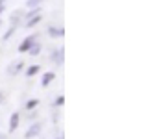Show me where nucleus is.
<instances>
[{"label": "nucleus", "instance_id": "nucleus-20", "mask_svg": "<svg viewBox=\"0 0 159 139\" xmlns=\"http://www.w3.org/2000/svg\"><path fill=\"white\" fill-rule=\"evenodd\" d=\"M0 26H2V21H0Z\"/></svg>", "mask_w": 159, "mask_h": 139}, {"label": "nucleus", "instance_id": "nucleus-2", "mask_svg": "<svg viewBox=\"0 0 159 139\" xmlns=\"http://www.w3.org/2000/svg\"><path fill=\"white\" fill-rule=\"evenodd\" d=\"M65 56V48L61 46V48H57V50H52V54H50V59L56 63V65H63V58Z\"/></svg>", "mask_w": 159, "mask_h": 139}, {"label": "nucleus", "instance_id": "nucleus-16", "mask_svg": "<svg viewBox=\"0 0 159 139\" xmlns=\"http://www.w3.org/2000/svg\"><path fill=\"white\" fill-rule=\"evenodd\" d=\"M63 104H65V96H63V95L56 96V100H54V106H56V108H59V106H63Z\"/></svg>", "mask_w": 159, "mask_h": 139}, {"label": "nucleus", "instance_id": "nucleus-14", "mask_svg": "<svg viewBox=\"0 0 159 139\" xmlns=\"http://www.w3.org/2000/svg\"><path fill=\"white\" fill-rule=\"evenodd\" d=\"M43 2H44V0H28L26 6H28V7H39Z\"/></svg>", "mask_w": 159, "mask_h": 139}, {"label": "nucleus", "instance_id": "nucleus-15", "mask_svg": "<svg viewBox=\"0 0 159 139\" xmlns=\"http://www.w3.org/2000/svg\"><path fill=\"white\" fill-rule=\"evenodd\" d=\"M15 30H17V26H9V30H7V32L4 34V41H7V39H9V37H11V35L15 34Z\"/></svg>", "mask_w": 159, "mask_h": 139}, {"label": "nucleus", "instance_id": "nucleus-13", "mask_svg": "<svg viewBox=\"0 0 159 139\" xmlns=\"http://www.w3.org/2000/svg\"><path fill=\"white\" fill-rule=\"evenodd\" d=\"M35 15H41V6L39 7H30V11L24 15V19L28 21V19H32V17H35Z\"/></svg>", "mask_w": 159, "mask_h": 139}, {"label": "nucleus", "instance_id": "nucleus-5", "mask_svg": "<svg viewBox=\"0 0 159 139\" xmlns=\"http://www.w3.org/2000/svg\"><path fill=\"white\" fill-rule=\"evenodd\" d=\"M22 69H24V61H22V59H19V61H13V63L7 67V74H9V76H15V74H19Z\"/></svg>", "mask_w": 159, "mask_h": 139}, {"label": "nucleus", "instance_id": "nucleus-19", "mask_svg": "<svg viewBox=\"0 0 159 139\" xmlns=\"http://www.w3.org/2000/svg\"><path fill=\"white\" fill-rule=\"evenodd\" d=\"M2 98H4V95H2V93H0V102H2Z\"/></svg>", "mask_w": 159, "mask_h": 139}, {"label": "nucleus", "instance_id": "nucleus-3", "mask_svg": "<svg viewBox=\"0 0 159 139\" xmlns=\"http://www.w3.org/2000/svg\"><path fill=\"white\" fill-rule=\"evenodd\" d=\"M41 128H43V124L41 123H34L28 130H26V134H24V137L26 139H32V137H37L41 134Z\"/></svg>", "mask_w": 159, "mask_h": 139}, {"label": "nucleus", "instance_id": "nucleus-10", "mask_svg": "<svg viewBox=\"0 0 159 139\" xmlns=\"http://www.w3.org/2000/svg\"><path fill=\"white\" fill-rule=\"evenodd\" d=\"M22 17H24V13H19V11H15L13 15H11V26H17V22H20L22 21Z\"/></svg>", "mask_w": 159, "mask_h": 139}, {"label": "nucleus", "instance_id": "nucleus-18", "mask_svg": "<svg viewBox=\"0 0 159 139\" xmlns=\"http://www.w3.org/2000/svg\"><path fill=\"white\" fill-rule=\"evenodd\" d=\"M2 11H4V6H0V15H2Z\"/></svg>", "mask_w": 159, "mask_h": 139}, {"label": "nucleus", "instance_id": "nucleus-12", "mask_svg": "<svg viewBox=\"0 0 159 139\" xmlns=\"http://www.w3.org/2000/svg\"><path fill=\"white\" fill-rule=\"evenodd\" d=\"M39 52H41V43L35 41V43L32 45V48L28 50V54H30V56H39Z\"/></svg>", "mask_w": 159, "mask_h": 139}, {"label": "nucleus", "instance_id": "nucleus-4", "mask_svg": "<svg viewBox=\"0 0 159 139\" xmlns=\"http://www.w3.org/2000/svg\"><path fill=\"white\" fill-rule=\"evenodd\" d=\"M46 34H48L52 39H57V37H63V35H65V28H63V26H48Z\"/></svg>", "mask_w": 159, "mask_h": 139}, {"label": "nucleus", "instance_id": "nucleus-17", "mask_svg": "<svg viewBox=\"0 0 159 139\" xmlns=\"http://www.w3.org/2000/svg\"><path fill=\"white\" fill-rule=\"evenodd\" d=\"M0 139H7V137H6V136H4V134H0Z\"/></svg>", "mask_w": 159, "mask_h": 139}, {"label": "nucleus", "instance_id": "nucleus-1", "mask_svg": "<svg viewBox=\"0 0 159 139\" xmlns=\"http://www.w3.org/2000/svg\"><path fill=\"white\" fill-rule=\"evenodd\" d=\"M37 39H39V35H37V34H34V35H28V37H26V39H24L20 45H19V52H28V50L32 48V45H34Z\"/></svg>", "mask_w": 159, "mask_h": 139}, {"label": "nucleus", "instance_id": "nucleus-11", "mask_svg": "<svg viewBox=\"0 0 159 139\" xmlns=\"http://www.w3.org/2000/svg\"><path fill=\"white\" fill-rule=\"evenodd\" d=\"M37 106H39V100H37V98H30V100H28V102L24 104V108H26L28 111H32V109H35Z\"/></svg>", "mask_w": 159, "mask_h": 139}, {"label": "nucleus", "instance_id": "nucleus-8", "mask_svg": "<svg viewBox=\"0 0 159 139\" xmlns=\"http://www.w3.org/2000/svg\"><path fill=\"white\" fill-rule=\"evenodd\" d=\"M39 71H41V65H30V67H28V69L24 71V74L32 78V76H35V74H39Z\"/></svg>", "mask_w": 159, "mask_h": 139}, {"label": "nucleus", "instance_id": "nucleus-7", "mask_svg": "<svg viewBox=\"0 0 159 139\" xmlns=\"http://www.w3.org/2000/svg\"><path fill=\"white\" fill-rule=\"evenodd\" d=\"M54 78H56V72H52V71L50 72H44L43 78H41V87H46L50 82H54Z\"/></svg>", "mask_w": 159, "mask_h": 139}, {"label": "nucleus", "instance_id": "nucleus-9", "mask_svg": "<svg viewBox=\"0 0 159 139\" xmlns=\"http://www.w3.org/2000/svg\"><path fill=\"white\" fill-rule=\"evenodd\" d=\"M41 19H43V15H35V17L28 19V21H26V26H24V28H34L35 24H39V22H41Z\"/></svg>", "mask_w": 159, "mask_h": 139}, {"label": "nucleus", "instance_id": "nucleus-6", "mask_svg": "<svg viewBox=\"0 0 159 139\" xmlns=\"http://www.w3.org/2000/svg\"><path fill=\"white\" fill-rule=\"evenodd\" d=\"M19 124H20V113L19 111H15V113H11V117H9V134H13L17 128H19Z\"/></svg>", "mask_w": 159, "mask_h": 139}]
</instances>
